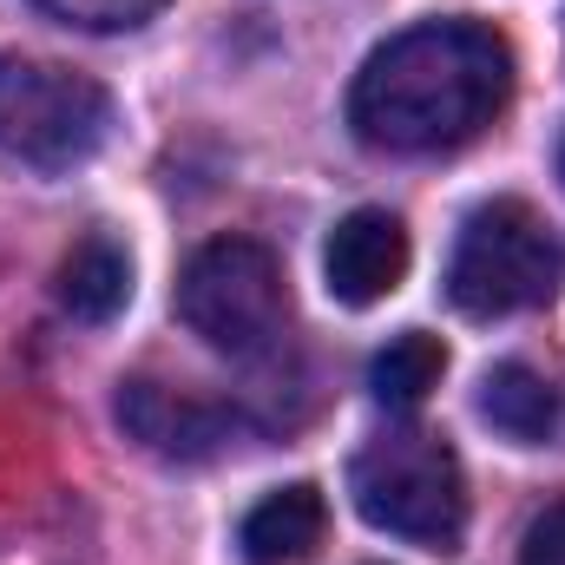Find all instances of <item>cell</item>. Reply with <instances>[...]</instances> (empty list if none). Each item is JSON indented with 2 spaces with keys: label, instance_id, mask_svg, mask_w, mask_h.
I'll return each mask as SVG.
<instances>
[{
  "label": "cell",
  "instance_id": "cell-14",
  "mask_svg": "<svg viewBox=\"0 0 565 565\" xmlns=\"http://www.w3.org/2000/svg\"><path fill=\"white\" fill-rule=\"evenodd\" d=\"M559 178H565V139H559Z\"/></svg>",
  "mask_w": 565,
  "mask_h": 565
},
{
  "label": "cell",
  "instance_id": "cell-7",
  "mask_svg": "<svg viewBox=\"0 0 565 565\" xmlns=\"http://www.w3.org/2000/svg\"><path fill=\"white\" fill-rule=\"evenodd\" d=\"M119 422L139 434L151 454L164 460H211L237 440L231 408H211V402H191V395H171L158 382H126L119 388Z\"/></svg>",
  "mask_w": 565,
  "mask_h": 565
},
{
  "label": "cell",
  "instance_id": "cell-11",
  "mask_svg": "<svg viewBox=\"0 0 565 565\" xmlns=\"http://www.w3.org/2000/svg\"><path fill=\"white\" fill-rule=\"evenodd\" d=\"M440 375H447V349H440V335H427V329H402V335L375 355L369 388H375L382 408L408 415V408H422L427 395L440 388Z\"/></svg>",
  "mask_w": 565,
  "mask_h": 565
},
{
  "label": "cell",
  "instance_id": "cell-8",
  "mask_svg": "<svg viewBox=\"0 0 565 565\" xmlns=\"http://www.w3.org/2000/svg\"><path fill=\"white\" fill-rule=\"evenodd\" d=\"M322 533H329V507H322V493L316 487H277V493H264L250 513H244V559L250 565H296L309 559L316 546H322Z\"/></svg>",
  "mask_w": 565,
  "mask_h": 565
},
{
  "label": "cell",
  "instance_id": "cell-9",
  "mask_svg": "<svg viewBox=\"0 0 565 565\" xmlns=\"http://www.w3.org/2000/svg\"><path fill=\"white\" fill-rule=\"evenodd\" d=\"M53 296H60V309L79 316V322H113V316L132 302V257H126V244L106 237V231L79 237V244L66 250L60 277H53Z\"/></svg>",
  "mask_w": 565,
  "mask_h": 565
},
{
  "label": "cell",
  "instance_id": "cell-4",
  "mask_svg": "<svg viewBox=\"0 0 565 565\" xmlns=\"http://www.w3.org/2000/svg\"><path fill=\"white\" fill-rule=\"evenodd\" d=\"M178 322L217 355H264L289 322V282L270 244L211 237L178 277Z\"/></svg>",
  "mask_w": 565,
  "mask_h": 565
},
{
  "label": "cell",
  "instance_id": "cell-2",
  "mask_svg": "<svg viewBox=\"0 0 565 565\" xmlns=\"http://www.w3.org/2000/svg\"><path fill=\"white\" fill-rule=\"evenodd\" d=\"M565 289V237L526 198H487L467 211L454 257H447V302L460 316H520Z\"/></svg>",
  "mask_w": 565,
  "mask_h": 565
},
{
  "label": "cell",
  "instance_id": "cell-3",
  "mask_svg": "<svg viewBox=\"0 0 565 565\" xmlns=\"http://www.w3.org/2000/svg\"><path fill=\"white\" fill-rule=\"evenodd\" d=\"M349 493H355V513L375 533L415 540V546H434V553H447L467 526L460 454L427 427H402V434L369 440L349 467Z\"/></svg>",
  "mask_w": 565,
  "mask_h": 565
},
{
  "label": "cell",
  "instance_id": "cell-6",
  "mask_svg": "<svg viewBox=\"0 0 565 565\" xmlns=\"http://www.w3.org/2000/svg\"><path fill=\"white\" fill-rule=\"evenodd\" d=\"M408 224L395 217V211H382V204H362V211H349L335 231H329V244H322V277H329V296L342 302V309H369V302H382V296H395L402 277H408Z\"/></svg>",
  "mask_w": 565,
  "mask_h": 565
},
{
  "label": "cell",
  "instance_id": "cell-13",
  "mask_svg": "<svg viewBox=\"0 0 565 565\" xmlns=\"http://www.w3.org/2000/svg\"><path fill=\"white\" fill-rule=\"evenodd\" d=\"M520 565H565V500L559 507H546V513L526 526V540H520Z\"/></svg>",
  "mask_w": 565,
  "mask_h": 565
},
{
  "label": "cell",
  "instance_id": "cell-1",
  "mask_svg": "<svg viewBox=\"0 0 565 565\" xmlns=\"http://www.w3.org/2000/svg\"><path fill=\"white\" fill-rule=\"evenodd\" d=\"M513 99V46L487 20H422L382 40L355 86L349 126L369 151L434 158L480 139Z\"/></svg>",
  "mask_w": 565,
  "mask_h": 565
},
{
  "label": "cell",
  "instance_id": "cell-12",
  "mask_svg": "<svg viewBox=\"0 0 565 565\" xmlns=\"http://www.w3.org/2000/svg\"><path fill=\"white\" fill-rule=\"evenodd\" d=\"M33 7H46L53 20L86 26V33H119V26H139V20H151L164 0H33Z\"/></svg>",
  "mask_w": 565,
  "mask_h": 565
},
{
  "label": "cell",
  "instance_id": "cell-5",
  "mask_svg": "<svg viewBox=\"0 0 565 565\" xmlns=\"http://www.w3.org/2000/svg\"><path fill=\"white\" fill-rule=\"evenodd\" d=\"M113 132V93L60 60L0 53V158L26 171H73Z\"/></svg>",
  "mask_w": 565,
  "mask_h": 565
},
{
  "label": "cell",
  "instance_id": "cell-10",
  "mask_svg": "<svg viewBox=\"0 0 565 565\" xmlns=\"http://www.w3.org/2000/svg\"><path fill=\"white\" fill-rule=\"evenodd\" d=\"M480 422L500 427V434L520 440V447H533V440H546L553 422H559V395H553V382L533 375L526 362H500V369L480 375Z\"/></svg>",
  "mask_w": 565,
  "mask_h": 565
}]
</instances>
